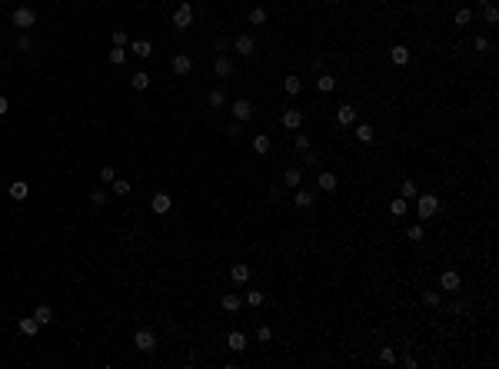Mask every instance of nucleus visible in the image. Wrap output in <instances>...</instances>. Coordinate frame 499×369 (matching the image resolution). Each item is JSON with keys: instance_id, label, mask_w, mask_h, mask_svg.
<instances>
[{"instance_id": "obj_8", "label": "nucleus", "mask_w": 499, "mask_h": 369, "mask_svg": "<svg viewBox=\"0 0 499 369\" xmlns=\"http://www.w3.org/2000/svg\"><path fill=\"white\" fill-rule=\"evenodd\" d=\"M280 123H283L286 130H293V133H296V130L303 127V113L296 110V107H290V110H283V117H280Z\"/></svg>"}, {"instance_id": "obj_16", "label": "nucleus", "mask_w": 499, "mask_h": 369, "mask_svg": "<svg viewBox=\"0 0 499 369\" xmlns=\"http://www.w3.org/2000/svg\"><path fill=\"white\" fill-rule=\"evenodd\" d=\"M33 320H37L40 326H50V323H54V309H50L47 303H40L37 309H33Z\"/></svg>"}, {"instance_id": "obj_17", "label": "nucleus", "mask_w": 499, "mask_h": 369, "mask_svg": "<svg viewBox=\"0 0 499 369\" xmlns=\"http://www.w3.org/2000/svg\"><path fill=\"white\" fill-rule=\"evenodd\" d=\"M7 193L14 196V200H27V193H30V186H27V180H14V183L7 186Z\"/></svg>"}, {"instance_id": "obj_30", "label": "nucleus", "mask_w": 499, "mask_h": 369, "mask_svg": "<svg viewBox=\"0 0 499 369\" xmlns=\"http://www.w3.org/2000/svg\"><path fill=\"white\" fill-rule=\"evenodd\" d=\"M452 20H456V27H469V24H473V10H469V7L456 10V17H452Z\"/></svg>"}, {"instance_id": "obj_24", "label": "nucleus", "mask_w": 499, "mask_h": 369, "mask_svg": "<svg viewBox=\"0 0 499 369\" xmlns=\"http://www.w3.org/2000/svg\"><path fill=\"white\" fill-rule=\"evenodd\" d=\"M283 90H286L290 96L303 93V80H300V77H286V80H283Z\"/></svg>"}, {"instance_id": "obj_36", "label": "nucleus", "mask_w": 499, "mask_h": 369, "mask_svg": "<svg viewBox=\"0 0 499 369\" xmlns=\"http://www.w3.org/2000/svg\"><path fill=\"white\" fill-rule=\"evenodd\" d=\"M17 50H20V54H30V50H33V40L27 37V30L20 33V37H17Z\"/></svg>"}, {"instance_id": "obj_33", "label": "nucleus", "mask_w": 499, "mask_h": 369, "mask_svg": "<svg viewBox=\"0 0 499 369\" xmlns=\"http://www.w3.org/2000/svg\"><path fill=\"white\" fill-rule=\"evenodd\" d=\"M223 309H226V313H237L240 309V296L237 293H226V296H223Z\"/></svg>"}, {"instance_id": "obj_3", "label": "nucleus", "mask_w": 499, "mask_h": 369, "mask_svg": "<svg viewBox=\"0 0 499 369\" xmlns=\"http://www.w3.org/2000/svg\"><path fill=\"white\" fill-rule=\"evenodd\" d=\"M133 346L140 349V353H153V349H157V333H153V329H137L133 333Z\"/></svg>"}, {"instance_id": "obj_47", "label": "nucleus", "mask_w": 499, "mask_h": 369, "mask_svg": "<svg viewBox=\"0 0 499 369\" xmlns=\"http://www.w3.org/2000/svg\"><path fill=\"white\" fill-rule=\"evenodd\" d=\"M256 339H260V343H269V339H273V329H269V326H260V329H256Z\"/></svg>"}, {"instance_id": "obj_28", "label": "nucleus", "mask_w": 499, "mask_h": 369, "mask_svg": "<svg viewBox=\"0 0 499 369\" xmlns=\"http://www.w3.org/2000/svg\"><path fill=\"white\" fill-rule=\"evenodd\" d=\"M133 57H150L153 54V47H150V40H133V50H130Z\"/></svg>"}, {"instance_id": "obj_44", "label": "nucleus", "mask_w": 499, "mask_h": 369, "mask_svg": "<svg viewBox=\"0 0 499 369\" xmlns=\"http://www.w3.org/2000/svg\"><path fill=\"white\" fill-rule=\"evenodd\" d=\"M127 40H130L127 30H113V47H127Z\"/></svg>"}, {"instance_id": "obj_35", "label": "nucleus", "mask_w": 499, "mask_h": 369, "mask_svg": "<svg viewBox=\"0 0 499 369\" xmlns=\"http://www.w3.org/2000/svg\"><path fill=\"white\" fill-rule=\"evenodd\" d=\"M110 190L117 193V196H127V193H130V180H120V177H117V180L110 183Z\"/></svg>"}, {"instance_id": "obj_38", "label": "nucleus", "mask_w": 499, "mask_h": 369, "mask_svg": "<svg viewBox=\"0 0 499 369\" xmlns=\"http://www.w3.org/2000/svg\"><path fill=\"white\" fill-rule=\"evenodd\" d=\"M406 236H410V240H413V243H420V240H423V236H426V230H423V226H420V223H413V226H410V230H406Z\"/></svg>"}, {"instance_id": "obj_10", "label": "nucleus", "mask_w": 499, "mask_h": 369, "mask_svg": "<svg viewBox=\"0 0 499 369\" xmlns=\"http://www.w3.org/2000/svg\"><path fill=\"white\" fill-rule=\"evenodd\" d=\"M170 67H173V73H190L193 70V57L190 54H173V60H170Z\"/></svg>"}, {"instance_id": "obj_42", "label": "nucleus", "mask_w": 499, "mask_h": 369, "mask_svg": "<svg viewBox=\"0 0 499 369\" xmlns=\"http://www.w3.org/2000/svg\"><path fill=\"white\" fill-rule=\"evenodd\" d=\"M423 303H426V306H439V303H443V296L433 293V289H426V293H423Z\"/></svg>"}, {"instance_id": "obj_37", "label": "nucleus", "mask_w": 499, "mask_h": 369, "mask_svg": "<svg viewBox=\"0 0 499 369\" xmlns=\"http://www.w3.org/2000/svg\"><path fill=\"white\" fill-rule=\"evenodd\" d=\"M223 133H226V137H230V140H240V137H243V123H240V120H233L230 127L223 130Z\"/></svg>"}, {"instance_id": "obj_7", "label": "nucleus", "mask_w": 499, "mask_h": 369, "mask_svg": "<svg viewBox=\"0 0 499 369\" xmlns=\"http://www.w3.org/2000/svg\"><path fill=\"white\" fill-rule=\"evenodd\" d=\"M233 50H237L240 57H253V50H256V40L250 37V33H240L237 40H233Z\"/></svg>"}, {"instance_id": "obj_6", "label": "nucleus", "mask_w": 499, "mask_h": 369, "mask_svg": "<svg viewBox=\"0 0 499 369\" xmlns=\"http://www.w3.org/2000/svg\"><path fill=\"white\" fill-rule=\"evenodd\" d=\"M230 113H233V120H240V123H246V120H253V103L250 100H237V103L230 107Z\"/></svg>"}, {"instance_id": "obj_52", "label": "nucleus", "mask_w": 499, "mask_h": 369, "mask_svg": "<svg viewBox=\"0 0 499 369\" xmlns=\"http://www.w3.org/2000/svg\"><path fill=\"white\" fill-rule=\"evenodd\" d=\"M0 190H4V183H0Z\"/></svg>"}, {"instance_id": "obj_29", "label": "nucleus", "mask_w": 499, "mask_h": 369, "mask_svg": "<svg viewBox=\"0 0 499 369\" xmlns=\"http://www.w3.org/2000/svg\"><path fill=\"white\" fill-rule=\"evenodd\" d=\"M107 60H110V64H113V67H120V64H127V50H123V47H113V50H110V54H107Z\"/></svg>"}, {"instance_id": "obj_5", "label": "nucleus", "mask_w": 499, "mask_h": 369, "mask_svg": "<svg viewBox=\"0 0 499 369\" xmlns=\"http://www.w3.org/2000/svg\"><path fill=\"white\" fill-rule=\"evenodd\" d=\"M439 286H443V293H460L463 289V276L456 273V270H446V273L439 276Z\"/></svg>"}, {"instance_id": "obj_32", "label": "nucleus", "mask_w": 499, "mask_h": 369, "mask_svg": "<svg viewBox=\"0 0 499 369\" xmlns=\"http://www.w3.org/2000/svg\"><path fill=\"white\" fill-rule=\"evenodd\" d=\"M356 140H359V143H373V127H370V123H359V127H356Z\"/></svg>"}, {"instance_id": "obj_2", "label": "nucleus", "mask_w": 499, "mask_h": 369, "mask_svg": "<svg viewBox=\"0 0 499 369\" xmlns=\"http://www.w3.org/2000/svg\"><path fill=\"white\" fill-rule=\"evenodd\" d=\"M10 24H14L20 33H24V30H30V27L37 24V10H33V7H17L14 14H10Z\"/></svg>"}, {"instance_id": "obj_14", "label": "nucleus", "mask_w": 499, "mask_h": 369, "mask_svg": "<svg viewBox=\"0 0 499 369\" xmlns=\"http://www.w3.org/2000/svg\"><path fill=\"white\" fill-rule=\"evenodd\" d=\"M389 60H393L396 67H406V64H410V47H403V43H396V47L389 50Z\"/></svg>"}, {"instance_id": "obj_51", "label": "nucleus", "mask_w": 499, "mask_h": 369, "mask_svg": "<svg viewBox=\"0 0 499 369\" xmlns=\"http://www.w3.org/2000/svg\"><path fill=\"white\" fill-rule=\"evenodd\" d=\"M7 110H10V103H7V96L0 93V117H4V113H7Z\"/></svg>"}, {"instance_id": "obj_20", "label": "nucleus", "mask_w": 499, "mask_h": 369, "mask_svg": "<svg viewBox=\"0 0 499 369\" xmlns=\"http://www.w3.org/2000/svg\"><path fill=\"white\" fill-rule=\"evenodd\" d=\"M300 183H303V170L300 167H290L283 173V186H300Z\"/></svg>"}, {"instance_id": "obj_15", "label": "nucleus", "mask_w": 499, "mask_h": 369, "mask_svg": "<svg viewBox=\"0 0 499 369\" xmlns=\"http://www.w3.org/2000/svg\"><path fill=\"white\" fill-rule=\"evenodd\" d=\"M230 280L237 283V286H243V283H250V266H243V263L230 266Z\"/></svg>"}, {"instance_id": "obj_45", "label": "nucleus", "mask_w": 499, "mask_h": 369, "mask_svg": "<svg viewBox=\"0 0 499 369\" xmlns=\"http://www.w3.org/2000/svg\"><path fill=\"white\" fill-rule=\"evenodd\" d=\"M380 359L383 362H396V349H393V346H383V349H380Z\"/></svg>"}, {"instance_id": "obj_19", "label": "nucleus", "mask_w": 499, "mask_h": 369, "mask_svg": "<svg viewBox=\"0 0 499 369\" xmlns=\"http://www.w3.org/2000/svg\"><path fill=\"white\" fill-rule=\"evenodd\" d=\"M226 346H230L233 353H243V349H246V336H243V333H237V329H233L230 336H226Z\"/></svg>"}, {"instance_id": "obj_48", "label": "nucleus", "mask_w": 499, "mask_h": 369, "mask_svg": "<svg viewBox=\"0 0 499 369\" xmlns=\"http://www.w3.org/2000/svg\"><path fill=\"white\" fill-rule=\"evenodd\" d=\"M473 47L479 50V54H486V50H489V37H476V40H473Z\"/></svg>"}, {"instance_id": "obj_41", "label": "nucleus", "mask_w": 499, "mask_h": 369, "mask_svg": "<svg viewBox=\"0 0 499 369\" xmlns=\"http://www.w3.org/2000/svg\"><path fill=\"white\" fill-rule=\"evenodd\" d=\"M100 180H103V183H113V180H117V170H113L110 163H107V167H100Z\"/></svg>"}, {"instance_id": "obj_26", "label": "nucleus", "mask_w": 499, "mask_h": 369, "mask_svg": "<svg viewBox=\"0 0 499 369\" xmlns=\"http://www.w3.org/2000/svg\"><path fill=\"white\" fill-rule=\"evenodd\" d=\"M130 83H133V90H147V87H150V73L137 70L133 77H130Z\"/></svg>"}, {"instance_id": "obj_39", "label": "nucleus", "mask_w": 499, "mask_h": 369, "mask_svg": "<svg viewBox=\"0 0 499 369\" xmlns=\"http://www.w3.org/2000/svg\"><path fill=\"white\" fill-rule=\"evenodd\" d=\"M246 303H250V306H263V303H266V296H263L260 289H250V293H246Z\"/></svg>"}, {"instance_id": "obj_31", "label": "nucleus", "mask_w": 499, "mask_h": 369, "mask_svg": "<svg viewBox=\"0 0 499 369\" xmlns=\"http://www.w3.org/2000/svg\"><path fill=\"white\" fill-rule=\"evenodd\" d=\"M250 24H253V27L266 24V7H253V10H250Z\"/></svg>"}, {"instance_id": "obj_13", "label": "nucleus", "mask_w": 499, "mask_h": 369, "mask_svg": "<svg viewBox=\"0 0 499 369\" xmlns=\"http://www.w3.org/2000/svg\"><path fill=\"white\" fill-rule=\"evenodd\" d=\"M170 206H173L170 193H157V196L150 200V209H153V213H170Z\"/></svg>"}, {"instance_id": "obj_25", "label": "nucleus", "mask_w": 499, "mask_h": 369, "mask_svg": "<svg viewBox=\"0 0 499 369\" xmlns=\"http://www.w3.org/2000/svg\"><path fill=\"white\" fill-rule=\"evenodd\" d=\"M389 213H393V217H406V213H410V203H406L403 196H396V200L389 203Z\"/></svg>"}, {"instance_id": "obj_18", "label": "nucleus", "mask_w": 499, "mask_h": 369, "mask_svg": "<svg viewBox=\"0 0 499 369\" xmlns=\"http://www.w3.org/2000/svg\"><path fill=\"white\" fill-rule=\"evenodd\" d=\"M316 186H320L323 193H333V190H336V173L323 170V173H320V180H316Z\"/></svg>"}, {"instance_id": "obj_34", "label": "nucleus", "mask_w": 499, "mask_h": 369, "mask_svg": "<svg viewBox=\"0 0 499 369\" xmlns=\"http://www.w3.org/2000/svg\"><path fill=\"white\" fill-rule=\"evenodd\" d=\"M223 103H226V93H223L220 87H216V90H210V107H213V110H220Z\"/></svg>"}, {"instance_id": "obj_12", "label": "nucleus", "mask_w": 499, "mask_h": 369, "mask_svg": "<svg viewBox=\"0 0 499 369\" xmlns=\"http://www.w3.org/2000/svg\"><path fill=\"white\" fill-rule=\"evenodd\" d=\"M313 200H316V193H313V190H296L293 193V206L296 209H309V206H313Z\"/></svg>"}, {"instance_id": "obj_4", "label": "nucleus", "mask_w": 499, "mask_h": 369, "mask_svg": "<svg viewBox=\"0 0 499 369\" xmlns=\"http://www.w3.org/2000/svg\"><path fill=\"white\" fill-rule=\"evenodd\" d=\"M190 24H193V7H190V0H183L180 7L173 10V27L176 30H187Z\"/></svg>"}, {"instance_id": "obj_49", "label": "nucleus", "mask_w": 499, "mask_h": 369, "mask_svg": "<svg viewBox=\"0 0 499 369\" xmlns=\"http://www.w3.org/2000/svg\"><path fill=\"white\" fill-rule=\"evenodd\" d=\"M226 47H230V43L223 40V37H216V40H213V50H216V54H226Z\"/></svg>"}, {"instance_id": "obj_1", "label": "nucleus", "mask_w": 499, "mask_h": 369, "mask_svg": "<svg viewBox=\"0 0 499 369\" xmlns=\"http://www.w3.org/2000/svg\"><path fill=\"white\" fill-rule=\"evenodd\" d=\"M436 213H439V200H436L433 193H416V217L426 223V220H433Z\"/></svg>"}, {"instance_id": "obj_43", "label": "nucleus", "mask_w": 499, "mask_h": 369, "mask_svg": "<svg viewBox=\"0 0 499 369\" xmlns=\"http://www.w3.org/2000/svg\"><path fill=\"white\" fill-rule=\"evenodd\" d=\"M483 17H486V24H496V20H499V10L492 7V4H486V7H483Z\"/></svg>"}, {"instance_id": "obj_23", "label": "nucleus", "mask_w": 499, "mask_h": 369, "mask_svg": "<svg viewBox=\"0 0 499 369\" xmlns=\"http://www.w3.org/2000/svg\"><path fill=\"white\" fill-rule=\"evenodd\" d=\"M269 146H273V140L266 133H256L253 137V153H269Z\"/></svg>"}, {"instance_id": "obj_21", "label": "nucleus", "mask_w": 499, "mask_h": 369, "mask_svg": "<svg viewBox=\"0 0 499 369\" xmlns=\"http://www.w3.org/2000/svg\"><path fill=\"white\" fill-rule=\"evenodd\" d=\"M17 329L24 333V336H37V329H40V323L33 320V316H27V320H20L17 323Z\"/></svg>"}, {"instance_id": "obj_22", "label": "nucleus", "mask_w": 499, "mask_h": 369, "mask_svg": "<svg viewBox=\"0 0 499 369\" xmlns=\"http://www.w3.org/2000/svg\"><path fill=\"white\" fill-rule=\"evenodd\" d=\"M416 193H420V186L413 183V180H403V183H399V196H403V200H416Z\"/></svg>"}, {"instance_id": "obj_27", "label": "nucleus", "mask_w": 499, "mask_h": 369, "mask_svg": "<svg viewBox=\"0 0 499 369\" xmlns=\"http://www.w3.org/2000/svg\"><path fill=\"white\" fill-rule=\"evenodd\" d=\"M316 87H320V93H333V90H336V80H333L330 73H320Z\"/></svg>"}, {"instance_id": "obj_40", "label": "nucleus", "mask_w": 499, "mask_h": 369, "mask_svg": "<svg viewBox=\"0 0 499 369\" xmlns=\"http://www.w3.org/2000/svg\"><path fill=\"white\" fill-rule=\"evenodd\" d=\"M293 143H296V150H300V153H309V137H306V133H296Z\"/></svg>"}, {"instance_id": "obj_46", "label": "nucleus", "mask_w": 499, "mask_h": 369, "mask_svg": "<svg viewBox=\"0 0 499 369\" xmlns=\"http://www.w3.org/2000/svg\"><path fill=\"white\" fill-rule=\"evenodd\" d=\"M90 203H94V206H103V203H107V193H103V190H94V193H90Z\"/></svg>"}, {"instance_id": "obj_9", "label": "nucleus", "mask_w": 499, "mask_h": 369, "mask_svg": "<svg viewBox=\"0 0 499 369\" xmlns=\"http://www.w3.org/2000/svg\"><path fill=\"white\" fill-rule=\"evenodd\" d=\"M230 73H233V60H230L226 54H220V57L213 60V77H220V80H226Z\"/></svg>"}, {"instance_id": "obj_11", "label": "nucleus", "mask_w": 499, "mask_h": 369, "mask_svg": "<svg viewBox=\"0 0 499 369\" xmlns=\"http://www.w3.org/2000/svg\"><path fill=\"white\" fill-rule=\"evenodd\" d=\"M336 123H340V127H353V123H356V107H349V103L336 107Z\"/></svg>"}, {"instance_id": "obj_50", "label": "nucleus", "mask_w": 499, "mask_h": 369, "mask_svg": "<svg viewBox=\"0 0 499 369\" xmlns=\"http://www.w3.org/2000/svg\"><path fill=\"white\" fill-rule=\"evenodd\" d=\"M449 313L452 316H463V313H466V306H463V303H449Z\"/></svg>"}]
</instances>
